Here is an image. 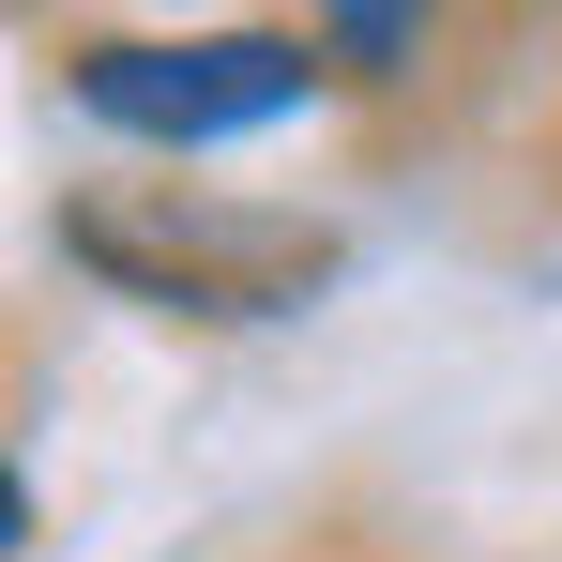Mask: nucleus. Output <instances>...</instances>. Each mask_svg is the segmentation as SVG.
Listing matches in <instances>:
<instances>
[{"mask_svg": "<svg viewBox=\"0 0 562 562\" xmlns=\"http://www.w3.org/2000/svg\"><path fill=\"white\" fill-rule=\"evenodd\" d=\"M61 244L122 274L137 304H198V319H274L335 274V228L304 213H228V198H183V183H106L61 213Z\"/></svg>", "mask_w": 562, "mask_h": 562, "instance_id": "f257e3e1", "label": "nucleus"}, {"mask_svg": "<svg viewBox=\"0 0 562 562\" xmlns=\"http://www.w3.org/2000/svg\"><path fill=\"white\" fill-rule=\"evenodd\" d=\"M319 92V46L289 31H228V46H77V106L92 122H137V137H244V122H289Z\"/></svg>", "mask_w": 562, "mask_h": 562, "instance_id": "f03ea898", "label": "nucleus"}]
</instances>
